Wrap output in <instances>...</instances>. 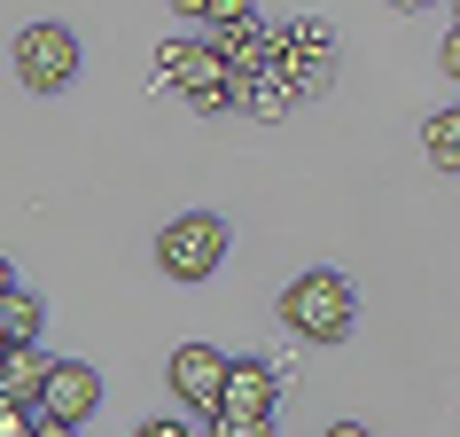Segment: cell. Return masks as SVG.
<instances>
[{
	"mask_svg": "<svg viewBox=\"0 0 460 437\" xmlns=\"http://www.w3.org/2000/svg\"><path fill=\"white\" fill-rule=\"evenodd\" d=\"M0 352H8V336H0Z\"/></svg>",
	"mask_w": 460,
	"mask_h": 437,
	"instance_id": "cell-20",
	"label": "cell"
},
{
	"mask_svg": "<svg viewBox=\"0 0 460 437\" xmlns=\"http://www.w3.org/2000/svg\"><path fill=\"white\" fill-rule=\"evenodd\" d=\"M281 320H289L305 343H343V336H351V320H359V290H351L336 266L296 273L289 290H281Z\"/></svg>",
	"mask_w": 460,
	"mask_h": 437,
	"instance_id": "cell-1",
	"label": "cell"
},
{
	"mask_svg": "<svg viewBox=\"0 0 460 437\" xmlns=\"http://www.w3.org/2000/svg\"><path fill=\"white\" fill-rule=\"evenodd\" d=\"M94 406H102V375H94V367H78V360H55V367H48V390H40V406H31V414L78 430Z\"/></svg>",
	"mask_w": 460,
	"mask_h": 437,
	"instance_id": "cell-6",
	"label": "cell"
},
{
	"mask_svg": "<svg viewBox=\"0 0 460 437\" xmlns=\"http://www.w3.org/2000/svg\"><path fill=\"white\" fill-rule=\"evenodd\" d=\"M31 430H40V414L16 406V398H0V437H31Z\"/></svg>",
	"mask_w": 460,
	"mask_h": 437,
	"instance_id": "cell-12",
	"label": "cell"
},
{
	"mask_svg": "<svg viewBox=\"0 0 460 437\" xmlns=\"http://www.w3.org/2000/svg\"><path fill=\"white\" fill-rule=\"evenodd\" d=\"M226 218L218 211H188V218H172L164 235H156V266L172 273V281H211L218 266H226Z\"/></svg>",
	"mask_w": 460,
	"mask_h": 437,
	"instance_id": "cell-2",
	"label": "cell"
},
{
	"mask_svg": "<svg viewBox=\"0 0 460 437\" xmlns=\"http://www.w3.org/2000/svg\"><path fill=\"white\" fill-rule=\"evenodd\" d=\"M273 398H281V383H273L266 360H226L218 414H234V422H273Z\"/></svg>",
	"mask_w": 460,
	"mask_h": 437,
	"instance_id": "cell-7",
	"label": "cell"
},
{
	"mask_svg": "<svg viewBox=\"0 0 460 437\" xmlns=\"http://www.w3.org/2000/svg\"><path fill=\"white\" fill-rule=\"evenodd\" d=\"M211 437H281L273 422H234V414H211Z\"/></svg>",
	"mask_w": 460,
	"mask_h": 437,
	"instance_id": "cell-13",
	"label": "cell"
},
{
	"mask_svg": "<svg viewBox=\"0 0 460 437\" xmlns=\"http://www.w3.org/2000/svg\"><path fill=\"white\" fill-rule=\"evenodd\" d=\"M0 297H16V266L8 258H0Z\"/></svg>",
	"mask_w": 460,
	"mask_h": 437,
	"instance_id": "cell-16",
	"label": "cell"
},
{
	"mask_svg": "<svg viewBox=\"0 0 460 437\" xmlns=\"http://www.w3.org/2000/svg\"><path fill=\"white\" fill-rule=\"evenodd\" d=\"M234 102H243L250 118H281V110H289V86H281V78H250V86H234Z\"/></svg>",
	"mask_w": 460,
	"mask_h": 437,
	"instance_id": "cell-11",
	"label": "cell"
},
{
	"mask_svg": "<svg viewBox=\"0 0 460 437\" xmlns=\"http://www.w3.org/2000/svg\"><path fill=\"white\" fill-rule=\"evenodd\" d=\"M16 78H24V94H63L78 78V31L71 24H24L16 31Z\"/></svg>",
	"mask_w": 460,
	"mask_h": 437,
	"instance_id": "cell-4",
	"label": "cell"
},
{
	"mask_svg": "<svg viewBox=\"0 0 460 437\" xmlns=\"http://www.w3.org/2000/svg\"><path fill=\"white\" fill-rule=\"evenodd\" d=\"M437 63H445V78H460V31H445V48H437Z\"/></svg>",
	"mask_w": 460,
	"mask_h": 437,
	"instance_id": "cell-15",
	"label": "cell"
},
{
	"mask_svg": "<svg viewBox=\"0 0 460 437\" xmlns=\"http://www.w3.org/2000/svg\"><path fill=\"white\" fill-rule=\"evenodd\" d=\"M164 383H172V398H180L188 414L211 422V414H218V390H226V352H218V343H180L172 367H164Z\"/></svg>",
	"mask_w": 460,
	"mask_h": 437,
	"instance_id": "cell-5",
	"label": "cell"
},
{
	"mask_svg": "<svg viewBox=\"0 0 460 437\" xmlns=\"http://www.w3.org/2000/svg\"><path fill=\"white\" fill-rule=\"evenodd\" d=\"M421 148H429L437 172H460V102H453V110H437V118L421 125Z\"/></svg>",
	"mask_w": 460,
	"mask_h": 437,
	"instance_id": "cell-9",
	"label": "cell"
},
{
	"mask_svg": "<svg viewBox=\"0 0 460 437\" xmlns=\"http://www.w3.org/2000/svg\"><path fill=\"white\" fill-rule=\"evenodd\" d=\"M40 320H48V305H40L31 290L0 297V336H8V343H40Z\"/></svg>",
	"mask_w": 460,
	"mask_h": 437,
	"instance_id": "cell-10",
	"label": "cell"
},
{
	"mask_svg": "<svg viewBox=\"0 0 460 437\" xmlns=\"http://www.w3.org/2000/svg\"><path fill=\"white\" fill-rule=\"evenodd\" d=\"M31 437H78V430H63V422H40V430H31Z\"/></svg>",
	"mask_w": 460,
	"mask_h": 437,
	"instance_id": "cell-17",
	"label": "cell"
},
{
	"mask_svg": "<svg viewBox=\"0 0 460 437\" xmlns=\"http://www.w3.org/2000/svg\"><path fill=\"white\" fill-rule=\"evenodd\" d=\"M133 437H203V430H195V422H180V414H148Z\"/></svg>",
	"mask_w": 460,
	"mask_h": 437,
	"instance_id": "cell-14",
	"label": "cell"
},
{
	"mask_svg": "<svg viewBox=\"0 0 460 437\" xmlns=\"http://www.w3.org/2000/svg\"><path fill=\"white\" fill-rule=\"evenodd\" d=\"M48 352L40 343H8L0 352V398H16V406H40V390H48Z\"/></svg>",
	"mask_w": 460,
	"mask_h": 437,
	"instance_id": "cell-8",
	"label": "cell"
},
{
	"mask_svg": "<svg viewBox=\"0 0 460 437\" xmlns=\"http://www.w3.org/2000/svg\"><path fill=\"white\" fill-rule=\"evenodd\" d=\"M156 71H164L172 86L188 94L195 118H218V110L234 102V78L218 71V55L203 48V40H164V48H156Z\"/></svg>",
	"mask_w": 460,
	"mask_h": 437,
	"instance_id": "cell-3",
	"label": "cell"
},
{
	"mask_svg": "<svg viewBox=\"0 0 460 437\" xmlns=\"http://www.w3.org/2000/svg\"><path fill=\"white\" fill-rule=\"evenodd\" d=\"M328 437H375V430H359V422H336V430H328Z\"/></svg>",
	"mask_w": 460,
	"mask_h": 437,
	"instance_id": "cell-18",
	"label": "cell"
},
{
	"mask_svg": "<svg viewBox=\"0 0 460 437\" xmlns=\"http://www.w3.org/2000/svg\"><path fill=\"white\" fill-rule=\"evenodd\" d=\"M453 31H460V8H453Z\"/></svg>",
	"mask_w": 460,
	"mask_h": 437,
	"instance_id": "cell-19",
	"label": "cell"
}]
</instances>
